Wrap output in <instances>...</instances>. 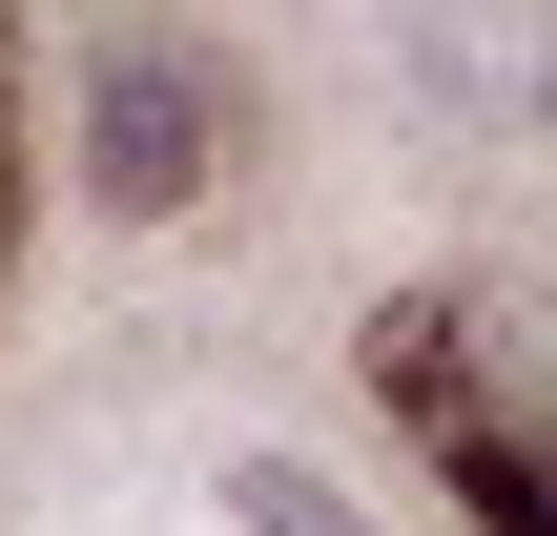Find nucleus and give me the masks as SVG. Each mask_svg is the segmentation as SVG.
Returning a JSON list of instances; mask_svg holds the SVG:
<instances>
[{
    "label": "nucleus",
    "instance_id": "obj_1",
    "mask_svg": "<svg viewBox=\"0 0 557 536\" xmlns=\"http://www.w3.org/2000/svg\"><path fill=\"white\" fill-rule=\"evenodd\" d=\"M62 145H83V186L124 207V227H165L207 165H227V83L186 62V41H145V21H103L83 62H62Z\"/></svg>",
    "mask_w": 557,
    "mask_h": 536
},
{
    "label": "nucleus",
    "instance_id": "obj_2",
    "mask_svg": "<svg viewBox=\"0 0 557 536\" xmlns=\"http://www.w3.org/2000/svg\"><path fill=\"white\" fill-rule=\"evenodd\" d=\"M372 392L455 454V496H475V536H537V454H517V413H496V372L455 351V310H372Z\"/></svg>",
    "mask_w": 557,
    "mask_h": 536
},
{
    "label": "nucleus",
    "instance_id": "obj_3",
    "mask_svg": "<svg viewBox=\"0 0 557 536\" xmlns=\"http://www.w3.org/2000/svg\"><path fill=\"white\" fill-rule=\"evenodd\" d=\"M227 496H248V536H372V516H351V496H331V475H310V454H248Z\"/></svg>",
    "mask_w": 557,
    "mask_h": 536
}]
</instances>
